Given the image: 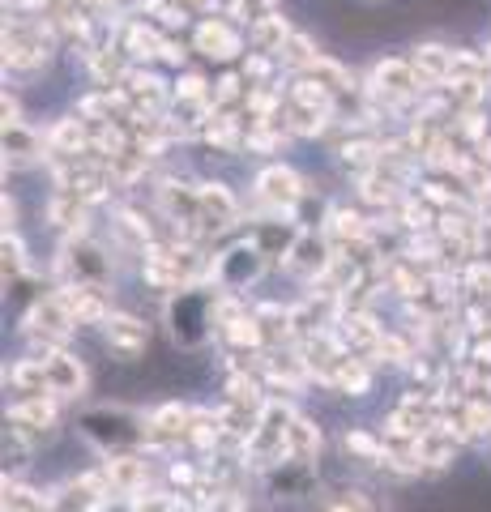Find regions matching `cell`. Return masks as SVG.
Segmentation results:
<instances>
[{
	"mask_svg": "<svg viewBox=\"0 0 491 512\" xmlns=\"http://www.w3.org/2000/svg\"><path fill=\"white\" fill-rule=\"evenodd\" d=\"M43 367H47V393H56V397H82L86 393L82 359L65 355V350H52V355L43 359Z\"/></svg>",
	"mask_w": 491,
	"mask_h": 512,
	"instance_id": "cell-10",
	"label": "cell"
},
{
	"mask_svg": "<svg viewBox=\"0 0 491 512\" xmlns=\"http://www.w3.org/2000/svg\"><path fill=\"white\" fill-rule=\"evenodd\" d=\"M474 359H479V363H491V342H479V350H474Z\"/></svg>",
	"mask_w": 491,
	"mask_h": 512,
	"instance_id": "cell-34",
	"label": "cell"
},
{
	"mask_svg": "<svg viewBox=\"0 0 491 512\" xmlns=\"http://www.w3.org/2000/svg\"><path fill=\"white\" fill-rule=\"evenodd\" d=\"M329 512H351V508H346V504H334V508H329Z\"/></svg>",
	"mask_w": 491,
	"mask_h": 512,
	"instance_id": "cell-35",
	"label": "cell"
},
{
	"mask_svg": "<svg viewBox=\"0 0 491 512\" xmlns=\"http://www.w3.org/2000/svg\"><path fill=\"white\" fill-rule=\"evenodd\" d=\"M329 222H334V227H329V235H334V239H363V235H368L363 218L351 214V210H334V214H329Z\"/></svg>",
	"mask_w": 491,
	"mask_h": 512,
	"instance_id": "cell-26",
	"label": "cell"
},
{
	"mask_svg": "<svg viewBox=\"0 0 491 512\" xmlns=\"http://www.w3.org/2000/svg\"><path fill=\"white\" fill-rule=\"evenodd\" d=\"M218 5H227V9H231V5H235V0H218Z\"/></svg>",
	"mask_w": 491,
	"mask_h": 512,
	"instance_id": "cell-36",
	"label": "cell"
},
{
	"mask_svg": "<svg viewBox=\"0 0 491 512\" xmlns=\"http://www.w3.org/2000/svg\"><path fill=\"white\" fill-rule=\"evenodd\" d=\"M77 427H82V436L103 457H120V453H133L137 444H146V414H137L129 406H99L82 414Z\"/></svg>",
	"mask_w": 491,
	"mask_h": 512,
	"instance_id": "cell-1",
	"label": "cell"
},
{
	"mask_svg": "<svg viewBox=\"0 0 491 512\" xmlns=\"http://www.w3.org/2000/svg\"><path fill=\"white\" fill-rule=\"evenodd\" d=\"M163 47H167V39L158 35L154 26H141V22L124 26V52H129V56L150 60V56H163Z\"/></svg>",
	"mask_w": 491,
	"mask_h": 512,
	"instance_id": "cell-22",
	"label": "cell"
},
{
	"mask_svg": "<svg viewBox=\"0 0 491 512\" xmlns=\"http://www.w3.org/2000/svg\"><path fill=\"white\" fill-rule=\"evenodd\" d=\"M287 448H291V461H312L321 453V427L304 419V414H295L287 427Z\"/></svg>",
	"mask_w": 491,
	"mask_h": 512,
	"instance_id": "cell-20",
	"label": "cell"
},
{
	"mask_svg": "<svg viewBox=\"0 0 491 512\" xmlns=\"http://www.w3.org/2000/svg\"><path fill=\"white\" fill-rule=\"evenodd\" d=\"M470 282L479 286V295H491V269H483V265H474L470 269Z\"/></svg>",
	"mask_w": 491,
	"mask_h": 512,
	"instance_id": "cell-31",
	"label": "cell"
},
{
	"mask_svg": "<svg viewBox=\"0 0 491 512\" xmlns=\"http://www.w3.org/2000/svg\"><path fill=\"white\" fill-rule=\"evenodd\" d=\"M474 150H479V163H491V137H483Z\"/></svg>",
	"mask_w": 491,
	"mask_h": 512,
	"instance_id": "cell-33",
	"label": "cell"
},
{
	"mask_svg": "<svg viewBox=\"0 0 491 512\" xmlns=\"http://www.w3.org/2000/svg\"><path fill=\"white\" fill-rule=\"evenodd\" d=\"M197 52L201 56H210V60H235L244 52V43H240V30L227 26V22H201L197 26Z\"/></svg>",
	"mask_w": 491,
	"mask_h": 512,
	"instance_id": "cell-12",
	"label": "cell"
},
{
	"mask_svg": "<svg viewBox=\"0 0 491 512\" xmlns=\"http://www.w3.org/2000/svg\"><path fill=\"white\" fill-rule=\"evenodd\" d=\"M193 419L197 414L180 406V402H167L158 406L150 419H146V444H171V440H188V431H193Z\"/></svg>",
	"mask_w": 491,
	"mask_h": 512,
	"instance_id": "cell-8",
	"label": "cell"
},
{
	"mask_svg": "<svg viewBox=\"0 0 491 512\" xmlns=\"http://www.w3.org/2000/svg\"><path fill=\"white\" fill-rule=\"evenodd\" d=\"M197 201H201V222L210 231H223V227H231V222L240 218V205H235V197L223 184H201Z\"/></svg>",
	"mask_w": 491,
	"mask_h": 512,
	"instance_id": "cell-14",
	"label": "cell"
},
{
	"mask_svg": "<svg viewBox=\"0 0 491 512\" xmlns=\"http://www.w3.org/2000/svg\"><path fill=\"white\" fill-rule=\"evenodd\" d=\"M257 197H261L265 205H274V210H287V214H291L295 205L304 201V180H299V171L274 163V167H265V171L257 175Z\"/></svg>",
	"mask_w": 491,
	"mask_h": 512,
	"instance_id": "cell-4",
	"label": "cell"
},
{
	"mask_svg": "<svg viewBox=\"0 0 491 512\" xmlns=\"http://www.w3.org/2000/svg\"><path fill=\"white\" fill-rule=\"evenodd\" d=\"M244 99V77L240 73H227L223 82H218V90H214V107H235Z\"/></svg>",
	"mask_w": 491,
	"mask_h": 512,
	"instance_id": "cell-27",
	"label": "cell"
},
{
	"mask_svg": "<svg viewBox=\"0 0 491 512\" xmlns=\"http://www.w3.org/2000/svg\"><path fill=\"white\" fill-rule=\"evenodd\" d=\"M22 269H26V252L18 244V235L5 231V274L13 278V274H22Z\"/></svg>",
	"mask_w": 491,
	"mask_h": 512,
	"instance_id": "cell-29",
	"label": "cell"
},
{
	"mask_svg": "<svg viewBox=\"0 0 491 512\" xmlns=\"http://www.w3.org/2000/svg\"><path fill=\"white\" fill-rule=\"evenodd\" d=\"M103 478L112 483L116 495H137V487L146 483V466H141L133 453H120V457H107Z\"/></svg>",
	"mask_w": 491,
	"mask_h": 512,
	"instance_id": "cell-17",
	"label": "cell"
},
{
	"mask_svg": "<svg viewBox=\"0 0 491 512\" xmlns=\"http://www.w3.org/2000/svg\"><path fill=\"white\" fill-rule=\"evenodd\" d=\"M171 483H193V470H188V466H171Z\"/></svg>",
	"mask_w": 491,
	"mask_h": 512,
	"instance_id": "cell-32",
	"label": "cell"
},
{
	"mask_svg": "<svg viewBox=\"0 0 491 512\" xmlns=\"http://www.w3.org/2000/svg\"><path fill=\"white\" fill-rule=\"evenodd\" d=\"M410 64H415L423 90H436V86L453 82V52L449 47H440V43H419L415 56H410Z\"/></svg>",
	"mask_w": 491,
	"mask_h": 512,
	"instance_id": "cell-11",
	"label": "cell"
},
{
	"mask_svg": "<svg viewBox=\"0 0 491 512\" xmlns=\"http://www.w3.org/2000/svg\"><path fill=\"white\" fill-rule=\"evenodd\" d=\"M402 218H406V227H427V222H432V210H427L423 201H406Z\"/></svg>",
	"mask_w": 491,
	"mask_h": 512,
	"instance_id": "cell-30",
	"label": "cell"
},
{
	"mask_svg": "<svg viewBox=\"0 0 491 512\" xmlns=\"http://www.w3.org/2000/svg\"><path fill=\"white\" fill-rule=\"evenodd\" d=\"M60 299H65V308L73 312L77 325H103V320L112 316V308L103 303L99 286H65V291H60Z\"/></svg>",
	"mask_w": 491,
	"mask_h": 512,
	"instance_id": "cell-15",
	"label": "cell"
},
{
	"mask_svg": "<svg viewBox=\"0 0 491 512\" xmlns=\"http://www.w3.org/2000/svg\"><path fill=\"white\" fill-rule=\"evenodd\" d=\"M103 338H107V346H112L116 355L133 359V355H141V350H146L150 329H146V320H137V316H129V312H112V316L103 320Z\"/></svg>",
	"mask_w": 491,
	"mask_h": 512,
	"instance_id": "cell-7",
	"label": "cell"
},
{
	"mask_svg": "<svg viewBox=\"0 0 491 512\" xmlns=\"http://www.w3.org/2000/svg\"><path fill=\"white\" fill-rule=\"evenodd\" d=\"M35 158H43V137L30 133L26 124H9L5 128V163L22 167V163H35Z\"/></svg>",
	"mask_w": 491,
	"mask_h": 512,
	"instance_id": "cell-19",
	"label": "cell"
},
{
	"mask_svg": "<svg viewBox=\"0 0 491 512\" xmlns=\"http://www.w3.org/2000/svg\"><path fill=\"white\" fill-rule=\"evenodd\" d=\"M124 82H129V86H124V90H129V99L141 107V103H146L150 111H158V103H163L167 99V90H163V82H158V77H150V73H129V77H124Z\"/></svg>",
	"mask_w": 491,
	"mask_h": 512,
	"instance_id": "cell-23",
	"label": "cell"
},
{
	"mask_svg": "<svg viewBox=\"0 0 491 512\" xmlns=\"http://www.w3.org/2000/svg\"><path fill=\"white\" fill-rule=\"evenodd\" d=\"M248 35H252V47H257L261 56H278L282 47H287V39L295 35V30L287 26V18H282V13H274V18L261 22L257 30H248Z\"/></svg>",
	"mask_w": 491,
	"mask_h": 512,
	"instance_id": "cell-21",
	"label": "cell"
},
{
	"mask_svg": "<svg viewBox=\"0 0 491 512\" xmlns=\"http://www.w3.org/2000/svg\"><path fill=\"white\" fill-rule=\"evenodd\" d=\"M291 419H295L291 406L265 402L261 419H257V431H252L248 444H244V457H248L257 470H274V466H282V461H291V448H287V427H291Z\"/></svg>",
	"mask_w": 491,
	"mask_h": 512,
	"instance_id": "cell-2",
	"label": "cell"
},
{
	"mask_svg": "<svg viewBox=\"0 0 491 512\" xmlns=\"http://www.w3.org/2000/svg\"><path fill=\"white\" fill-rule=\"evenodd\" d=\"M171 333H176V342L184 346H197L205 338V325L214 320V303L205 295H193V291H180L176 303H171Z\"/></svg>",
	"mask_w": 491,
	"mask_h": 512,
	"instance_id": "cell-3",
	"label": "cell"
},
{
	"mask_svg": "<svg viewBox=\"0 0 491 512\" xmlns=\"http://www.w3.org/2000/svg\"><path fill=\"white\" fill-rule=\"evenodd\" d=\"M261 269H265V252L257 244H244V248H231L227 256H218V282L227 286V291H244L248 282H257L261 278Z\"/></svg>",
	"mask_w": 491,
	"mask_h": 512,
	"instance_id": "cell-5",
	"label": "cell"
},
{
	"mask_svg": "<svg viewBox=\"0 0 491 512\" xmlns=\"http://www.w3.org/2000/svg\"><path fill=\"white\" fill-rule=\"evenodd\" d=\"M346 448L359 457H368V461H380L385 457V444H376L372 436H363V431H346Z\"/></svg>",
	"mask_w": 491,
	"mask_h": 512,
	"instance_id": "cell-28",
	"label": "cell"
},
{
	"mask_svg": "<svg viewBox=\"0 0 491 512\" xmlns=\"http://www.w3.org/2000/svg\"><path fill=\"white\" fill-rule=\"evenodd\" d=\"M282 60H287V64H295V69H312V64L316 60H321V52H316V47H312V39L308 35H299V30H295V35L287 39V47H282V52H278Z\"/></svg>",
	"mask_w": 491,
	"mask_h": 512,
	"instance_id": "cell-25",
	"label": "cell"
},
{
	"mask_svg": "<svg viewBox=\"0 0 491 512\" xmlns=\"http://www.w3.org/2000/svg\"><path fill=\"white\" fill-rule=\"evenodd\" d=\"M372 90L385 99H410L415 90H423V82L410 60H380L372 69Z\"/></svg>",
	"mask_w": 491,
	"mask_h": 512,
	"instance_id": "cell-9",
	"label": "cell"
},
{
	"mask_svg": "<svg viewBox=\"0 0 491 512\" xmlns=\"http://www.w3.org/2000/svg\"><path fill=\"white\" fill-rule=\"evenodd\" d=\"M287 269H291V274H304V278L325 274V269H329V248H325V239L299 235L295 248L287 252Z\"/></svg>",
	"mask_w": 491,
	"mask_h": 512,
	"instance_id": "cell-16",
	"label": "cell"
},
{
	"mask_svg": "<svg viewBox=\"0 0 491 512\" xmlns=\"http://www.w3.org/2000/svg\"><path fill=\"white\" fill-rule=\"evenodd\" d=\"M278 13V0H235L231 5V18H240V26L257 30L261 22H269Z\"/></svg>",
	"mask_w": 491,
	"mask_h": 512,
	"instance_id": "cell-24",
	"label": "cell"
},
{
	"mask_svg": "<svg viewBox=\"0 0 491 512\" xmlns=\"http://www.w3.org/2000/svg\"><path fill=\"white\" fill-rule=\"evenodd\" d=\"M453 453H457V440H453V431L445 423H432L419 436V461L423 466H449Z\"/></svg>",
	"mask_w": 491,
	"mask_h": 512,
	"instance_id": "cell-18",
	"label": "cell"
},
{
	"mask_svg": "<svg viewBox=\"0 0 491 512\" xmlns=\"http://www.w3.org/2000/svg\"><path fill=\"white\" fill-rule=\"evenodd\" d=\"M65 265L73 269V286H99L103 291V282H107V261H103V252L94 248V244H69L65 248Z\"/></svg>",
	"mask_w": 491,
	"mask_h": 512,
	"instance_id": "cell-13",
	"label": "cell"
},
{
	"mask_svg": "<svg viewBox=\"0 0 491 512\" xmlns=\"http://www.w3.org/2000/svg\"><path fill=\"white\" fill-rule=\"evenodd\" d=\"M73 325H77V320H73V312L65 308V299H60V295L35 303V308H30V316H26V329L39 333L43 346H56L60 338H69Z\"/></svg>",
	"mask_w": 491,
	"mask_h": 512,
	"instance_id": "cell-6",
	"label": "cell"
}]
</instances>
